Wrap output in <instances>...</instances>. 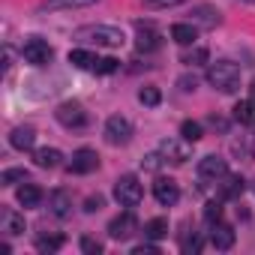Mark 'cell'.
Returning a JSON list of instances; mask_svg holds the SVG:
<instances>
[{"mask_svg": "<svg viewBox=\"0 0 255 255\" xmlns=\"http://www.w3.org/2000/svg\"><path fill=\"white\" fill-rule=\"evenodd\" d=\"M165 162H168V159H165V156H162L159 150H156V153H147V156L141 159V165H144V171H159V168H162Z\"/></svg>", "mask_w": 255, "mask_h": 255, "instance_id": "1f68e13d", "label": "cell"}, {"mask_svg": "<svg viewBox=\"0 0 255 255\" xmlns=\"http://www.w3.org/2000/svg\"><path fill=\"white\" fill-rule=\"evenodd\" d=\"M153 198H156L162 207H174V204L180 201V186H177V180L159 177V180L153 183Z\"/></svg>", "mask_w": 255, "mask_h": 255, "instance_id": "30bf717a", "label": "cell"}, {"mask_svg": "<svg viewBox=\"0 0 255 255\" xmlns=\"http://www.w3.org/2000/svg\"><path fill=\"white\" fill-rule=\"evenodd\" d=\"M165 234H168V219H162V216H156V219H150L144 225V237L147 240H162Z\"/></svg>", "mask_w": 255, "mask_h": 255, "instance_id": "cb8c5ba5", "label": "cell"}, {"mask_svg": "<svg viewBox=\"0 0 255 255\" xmlns=\"http://www.w3.org/2000/svg\"><path fill=\"white\" fill-rule=\"evenodd\" d=\"M54 117H57L60 126H66V129H81V126H87V111H84L81 102H63V105H57Z\"/></svg>", "mask_w": 255, "mask_h": 255, "instance_id": "8992f818", "label": "cell"}, {"mask_svg": "<svg viewBox=\"0 0 255 255\" xmlns=\"http://www.w3.org/2000/svg\"><path fill=\"white\" fill-rule=\"evenodd\" d=\"M234 240H237V234H234L231 225H225V222H213L210 225V243H213V249L228 252L234 246Z\"/></svg>", "mask_w": 255, "mask_h": 255, "instance_id": "4fadbf2b", "label": "cell"}, {"mask_svg": "<svg viewBox=\"0 0 255 255\" xmlns=\"http://www.w3.org/2000/svg\"><path fill=\"white\" fill-rule=\"evenodd\" d=\"M177 84H180V90H186V93H189V90H195V87H198V78H195V75H183Z\"/></svg>", "mask_w": 255, "mask_h": 255, "instance_id": "74e56055", "label": "cell"}, {"mask_svg": "<svg viewBox=\"0 0 255 255\" xmlns=\"http://www.w3.org/2000/svg\"><path fill=\"white\" fill-rule=\"evenodd\" d=\"M138 102H141V105H147V108H156V105L162 102L159 87H141V90H138Z\"/></svg>", "mask_w": 255, "mask_h": 255, "instance_id": "484cf974", "label": "cell"}, {"mask_svg": "<svg viewBox=\"0 0 255 255\" xmlns=\"http://www.w3.org/2000/svg\"><path fill=\"white\" fill-rule=\"evenodd\" d=\"M69 63H72L75 69H96L99 57L90 54V51H84V48H72V51H69Z\"/></svg>", "mask_w": 255, "mask_h": 255, "instance_id": "7402d4cb", "label": "cell"}, {"mask_svg": "<svg viewBox=\"0 0 255 255\" xmlns=\"http://www.w3.org/2000/svg\"><path fill=\"white\" fill-rule=\"evenodd\" d=\"M201 246H204V240L198 234H192V237L183 240V252H201Z\"/></svg>", "mask_w": 255, "mask_h": 255, "instance_id": "d590c367", "label": "cell"}, {"mask_svg": "<svg viewBox=\"0 0 255 255\" xmlns=\"http://www.w3.org/2000/svg\"><path fill=\"white\" fill-rule=\"evenodd\" d=\"M21 57H24L30 66H48V63H51V57H54V48H51L45 39L30 36V39L21 45Z\"/></svg>", "mask_w": 255, "mask_h": 255, "instance_id": "277c9868", "label": "cell"}, {"mask_svg": "<svg viewBox=\"0 0 255 255\" xmlns=\"http://www.w3.org/2000/svg\"><path fill=\"white\" fill-rule=\"evenodd\" d=\"M210 126H213V129H219V132H228V120H222L216 114H210Z\"/></svg>", "mask_w": 255, "mask_h": 255, "instance_id": "ab89813d", "label": "cell"}, {"mask_svg": "<svg viewBox=\"0 0 255 255\" xmlns=\"http://www.w3.org/2000/svg\"><path fill=\"white\" fill-rule=\"evenodd\" d=\"M243 189H246L243 177H228L222 183V198H237V195H243Z\"/></svg>", "mask_w": 255, "mask_h": 255, "instance_id": "4316f807", "label": "cell"}, {"mask_svg": "<svg viewBox=\"0 0 255 255\" xmlns=\"http://www.w3.org/2000/svg\"><path fill=\"white\" fill-rule=\"evenodd\" d=\"M18 180H27V171L24 168H6L3 174H0V183H3V186H12Z\"/></svg>", "mask_w": 255, "mask_h": 255, "instance_id": "f546056e", "label": "cell"}, {"mask_svg": "<svg viewBox=\"0 0 255 255\" xmlns=\"http://www.w3.org/2000/svg\"><path fill=\"white\" fill-rule=\"evenodd\" d=\"M9 144L15 150H30L36 144V129L33 126H15V129L9 132Z\"/></svg>", "mask_w": 255, "mask_h": 255, "instance_id": "5bb4252c", "label": "cell"}, {"mask_svg": "<svg viewBox=\"0 0 255 255\" xmlns=\"http://www.w3.org/2000/svg\"><path fill=\"white\" fill-rule=\"evenodd\" d=\"M117 69H120V60H117V57H99V63H96L93 72H99V75H111V72H117Z\"/></svg>", "mask_w": 255, "mask_h": 255, "instance_id": "4dcf8cb0", "label": "cell"}, {"mask_svg": "<svg viewBox=\"0 0 255 255\" xmlns=\"http://www.w3.org/2000/svg\"><path fill=\"white\" fill-rule=\"evenodd\" d=\"M60 159H63V153H60L57 147H39V150L33 153V162H36L39 168H57Z\"/></svg>", "mask_w": 255, "mask_h": 255, "instance_id": "ffe728a7", "label": "cell"}, {"mask_svg": "<svg viewBox=\"0 0 255 255\" xmlns=\"http://www.w3.org/2000/svg\"><path fill=\"white\" fill-rule=\"evenodd\" d=\"M132 255H159V246H153V243H141V246L132 249Z\"/></svg>", "mask_w": 255, "mask_h": 255, "instance_id": "8d00e7d4", "label": "cell"}, {"mask_svg": "<svg viewBox=\"0 0 255 255\" xmlns=\"http://www.w3.org/2000/svg\"><path fill=\"white\" fill-rule=\"evenodd\" d=\"M48 207H51V213L54 216H69L72 213V195L66 192V189H54L51 195H48Z\"/></svg>", "mask_w": 255, "mask_h": 255, "instance_id": "9a60e30c", "label": "cell"}, {"mask_svg": "<svg viewBox=\"0 0 255 255\" xmlns=\"http://www.w3.org/2000/svg\"><path fill=\"white\" fill-rule=\"evenodd\" d=\"M114 198H117L120 207H135L144 198V186L138 183L135 174H123V177L114 180Z\"/></svg>", "mask_w": 255, "mask_h": 255, "instance_id": "3957f363", "label": "cell"}, {"mask_svg": "<svg viewBox=\"0 0 255 255\" xmlns=\"http://www.w3.org/2000/svg\"><path fill=\"white\" fill-rule=\"evenodd\" d=\"M93 3H99V0H45L39 9L42 12H60V9H84Z\"/></svg>", "mask_w": 255, "mask_h": 255, "instance_id": "ac0fdd59", "label": "cell"}, {"mask_svg": "<svg viewBox=\"0 0 255 255\" xmlns=\"http://www.w3.org/2000/svg\"><path fill=\"white\" fill-rule=\"evenodd\" d=\"M15 198H18L21 207H39V204H42V189H39L36 183H24V186H18Z\"/></svg>", "mask_w": 255, "mask_h": 255, "instance_id": "e0dca14e", "label": "cell"}, {"mask_svg": "<svg viewBox=\"0 0 255 255\" xmlns=\"http://www.w3.org/2000/svg\"><path fill=\"white\" fill-rule=\"evenodd\" d=\"M60 246H63V237L60 234H51V237L42 234V237H36V249L39 252H57Z\"/></svg>", "mask_w": 255, "mask_h": 255, "instance_id": "83f0119b", "label": "cell"}, {"mask_svg": "<svg viewBox=\"0 0 255 255\" xmlns=\"http://www.w3.org/2000/svg\"><path fill=\"white\" fill-rule=\"evenodd\" d=\"M228 174V162L222 159V156H204L201 162H198V177L201 180H222Z\"/></svg>", "mask_w": 255, "mask_h": 255, "instance_id": "7c38bea8", "label": "cell"}, {"mask_svg": "<svg viewBox=\"0 0 255 255\" xmlns=\"http://www.w3.org/2000/svg\"><path fill=\"white\" fill-rule=\"evenodd\" d=\"M207 84L219 93H237L240 90V66L231 60H216L207 69Z\"/></svg>", "mask_w": 255, "mask_h": 255, "instance_id": "7a4b0ae2", "label": "cell"}, {"mask_svg": "<svg viewBox=\"0 0 255 255\" xmlns=\"http://www.w3.org/2000/svg\"><path fill=\"white\" fill-rule=\"evenodd\" d=\"M81 252H84V255H99V252H102V243L84 234V237H81Z\"/></svg>", "mask_w": 255, "mask_h": 255, "instance_id": "d6a6232c", "label": "cell"}, {"mask_svg": "<svg viewBox=\"0 0 255 255\" xmlns=\"http://www.w3.org/2000/svg\"><path fill=\"white\" fill-rule=\"evenodd\" d=\"M180 135H183L186 141H192V144H195V141H201V138H204V126H201L198 120H183V123H180Z\"/></svg>", "mask_w": 255, "mask_h": 255, "instance_id": "d4e9b609", "label": "cell"}, {"mask_svg": "<svg viewBox=\"0 0 255 255\" xmlns=\"http://www.w3.org/2000/svg\"><path fill=\"white\" fill-rule=\"evenodd\" d=\"M234 120L243 126H255V99H240L234 105Z\"/></svg>", "mask_w": 255, "mask_h": 255, "instance_id": "44dd1931", "label": "cell"}, {"mask_svg": "<svg viewBox=\"0 0 255 255\" xmlns=\"http://www.w3.org/2000/svg\"><path fill=\"white\" fill-rule=\"evenodd\" d=\"M75 39H78V42H87V45L120 48L126 36H123V30L114 27V24H87V27H78V30H75Z\"/></svg>", "mask_w": 255, "mask_h": 255, "instance_id": "6da1fadb", "label": "cell"}, {"mask_svg": "<svg viewBox=\"0 0 255 255\" xmlns=\"http://www.w3.org/2000/svg\"><path fill=\"white\" fill-rule=\"evenodd\" d=\"M96 168H99V153H96V150L81 147V150L72 153V162H69V171H72V174H90V171H96Z\"/></svg>", "mask_w": 255, "mask_h": 255, "instance_id": "8fae6325", "label": "cell"}, {"mask_svg": "<svg viewBox=\"0 0 255 255\" xmlns=\"http://www.w3.org/2000/svg\"><path fill=\"white\" fill-rule=\"evenodd\" d=\"M105 141L114 144V147L129 144V141H132V123L126 120V117H120V114L108 117V120H105Z\"/></svg>", "mask_w": 255, "mask_h": 255, "instance_id": "5b68a950", "label": "cell"}, {"mask_svg": "<svg viewBox=\"0 0 255 255\" xmlns=\"http://www.w3.org/2000/svg\"><path fill=\"white\" fill-rule=\"evenodd\" d=\"M102 207H105V198H102V195H90V198L84 201V210H87V213H96V210H102Z\"/></svg>", "mask_w": 255, "mask_h": 255, "instance_id": "e575fe53", "label": "cell"}, {"mask_svg": "<svg viewBox=\"0 0 255 255\" xmlns=\"http://www.w3.org/2000/svg\"><path fill=\"white\" fill-rule=\"evenodd\" d=\"M219 216H222V204H219V201H210V204L204 207V219L213 225V222H219Z\"/></svg>", "mask_w": 255, "mask_h": 255, "instance_id": "836d02e7", "label": "cell"}, {"mask_svg": "<svg viewBox=\"0 0 255 255\" xmlns=\"http://www.w3.org/2000/svg\"><path fill=\"white\" fill-rule=\"evenodd\" d=\"M180 63H186V66H198V63H207V48H192V51H186V54L180 57Z\"/></svg>", "mask_w": 255, "mask_h": 255, "instance_id": "f1b7e54d", "label": "cell"}, {"mask_svg": "<svg viewBox=\"0 0 255 255\" xmlns=\"http://www.w3.org/2000/svg\"><path fill=\"white\" fill-rule=\"evenodd\" d=\"M135 231H138V219H135L132 210H126V213H120L108 222V237L111 240H129Z\"/></svg>", "mask_w": 255, "mask_h": 255, "instance_id": "52a82bcc", "label": "cell"}, {"mask_svg": "<svg viewBox=\"0 0 255 255\" xmlns=\"http://www.w3.org/2000/svg\"><path fill=\"white\" fill-rule=\"evenodd\" d=\"M249 93H252V96H249V99H255V81H252V84H249Z\"/></svg>", "mask_w": 255, "mask_h": 255, "instance_id": "60d3db41", "label": "cell"}, {"mask_svg": "<svg viewBox=\"0 0 255 255\" xmlns=\"http://www.w3.org/2000/svg\"><path fill=\"white\" fill-rule=\"evenodd\" d=\"M192 141H180V138H162L159 141V153L168 159V162H174V165H183L189 156H192V147H189Z\"/></svg>", "mask_w": 255, "mask_h": 255, "instance_id": "9c48e42d", "label": "cell"}, {"mask_svg": "<svg viewBox=\"0 0 255 255\" xmlns=\"http://www.w3.org/2000/svg\"><path fill=\"white\" fill-rule=\"evenodd\" d=\"M246 3H252V0H246Z\"/></svg>", "mask_w": 255, "mask_h": 255, "instance_id": "7bdbcfd3", "label": "cell"}, {"mask_svg": "<svg viewBox=\"0 0 255 255\" xmlns=\"http://www.w3.org/2000/svg\"><path fill=\"white\" fill-rule=\"evenodd\" d=\"M171 39L177 45H192L198 39V27L189 21V24H171Z\"/></svg>", "mask_w": 255, "mask_h": 255, "instance_id": "d6986e66", "label": "cell"}, {"mask_svg": "<svg viewBox=\"0 0 255 255\" xmlns=\"http://www.w3.org/2000/svg\"><path fill=\"white\" fill-rule=\"evenodd\" d=\"M252 159H255V135H252Z\"/></svg>", "mask_w": 255, "mask_h": 255, "instance_id": "b9f144b4", "label": "cell"}, {"mask_svg": "<svg viewBox=\"0 0 255 255\" xmlns=\"http://www.w3.org/2000/svg\"><path fill=\"white\" fill-rule=\"evenodd\" d=\"M192 24L195 27H216L219 24V9L213 6H192Z\"/></svg>", "mask_w": 255, "mask_h": 255, "instance_id": "2e32d148", "label": "cell"}, {"mask_svg": "<svg viewBox=\"0 0 255 255\" xmlns=\"http://www.w3.org/2000/svg\"><path fill=\"white\" fill-rule=\"evenodd\" d=\"M135 30H138L135 48H138L141 54H150V51H159V48H162V36H159V30H156L150 21H138Z\"/></svg>", "mask_w": 255, "mask_h": 255, "instance_id": "ba28073f", "label": "cell"}, {"mask_svg": "<svg viewBox=\"0 0 255 255\" xmlns=\"http://www.w3.org/2000/svg\"><path fill=\"white\" fill-rule=\"evenodd\" d=\"M3 231H6L9 237L24 234V216L15 213V210H3Z\"/></svg>", "mask_w": 255, "mask_h": 255, "instance_id": "603a6c76", "label": "cell"}, {"mask_svg": "<svg viewBox=\"0 0 255 255\" xmlns=\"http://www.w3.org/2000/svg\"><path fill=\"white\" fill-rule=\"evenodd\" d=\"M147 6H156V9H165V6H177V3H183V0H144Z\"/></svg>", "mask_w": 255, "mask_h": 255, "instance_id": "f35d334b", "label": "cell"}]
</instances>
